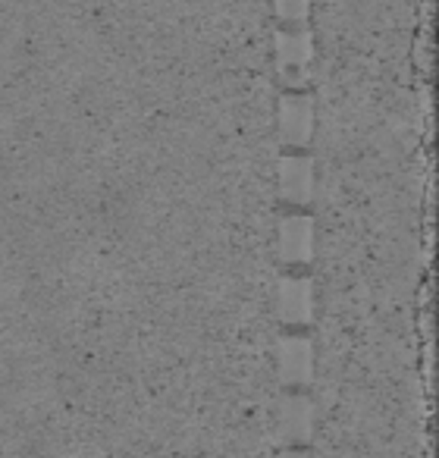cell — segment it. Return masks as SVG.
Here are the masks:
<instances>
[{
  "label": "cell",
  "mask_w": 439,
  "mask_h": 458,
  "mask_svg": "<svg viewBox=\"0 0 439 458\" xmlns=\"http://www.w3.org/2000/svg\"><path fill=\"white\" fill-rule=\"evenodd\" d=\"M283 191L295 204L308 201V195H311V164L305 157H286V164H283Z\"/></svg>",
  "instance_id": "obj_1"
},
{
  "label": "cell",
  "mask_w": 439,
  "mask_h": 458,
  "mask_svg": "<svg viewBox=\"0 0 439 458\" xmlns=\"http://www.w3.org/2000/svg\"><path fill=\"white\" fill-rule=\"evenodd\" d=\"M283 251L289 261H301L311 255V220L305 216H289L283 223Z\"/></svg>",
  "instance_id": "obj_2"
},
{
  "label": "cell",
  "mask_w": 439,
  "mask_h": 458,
  "mask_svg": "<svg viewBox=\"0 0 439 458\" xmlns=\"http://www.w3.org/2000/svg\"><path fill=\"white\" fill-rule=\"evenodd\" d=\"M283 135L289 141H305L311 135V104L301 98H289L283 104Z\"/></svg>",
  "instance_id": "obj_3"
},
{
  "label": "cell",
  "mask_w": 439,
  "mask_h": 458,
  "mask_svg": "<svg viewBox=\"0 0 439 458\" xmlns=\"http://www.w3.org/2000/svg\"><path fill=\"white\" fill-rule=\"evenodd\" d=\"M283 374L289 377L292 383H301L311 370V349H308L305 339L299 336H289L286 345H283Z\"/></svg>",
  "instance_id": "obj_4"
},
{
  "label": "cell",
  "mask_w": 439,
  "mask_h": 458,
  "mask_svg": "<svg viewBox=\"0 0 439 458\" xmlns=\"http://www.w3.org/2000/svg\"><path fill=\"white\" fill-rule=\"evenodd\" d=\"M283 318L295 320V324L311 318V289H308V283L289 280L283 286Z\"/></svg>",
  "instance_id": "obj_5"
}]
</instances>
